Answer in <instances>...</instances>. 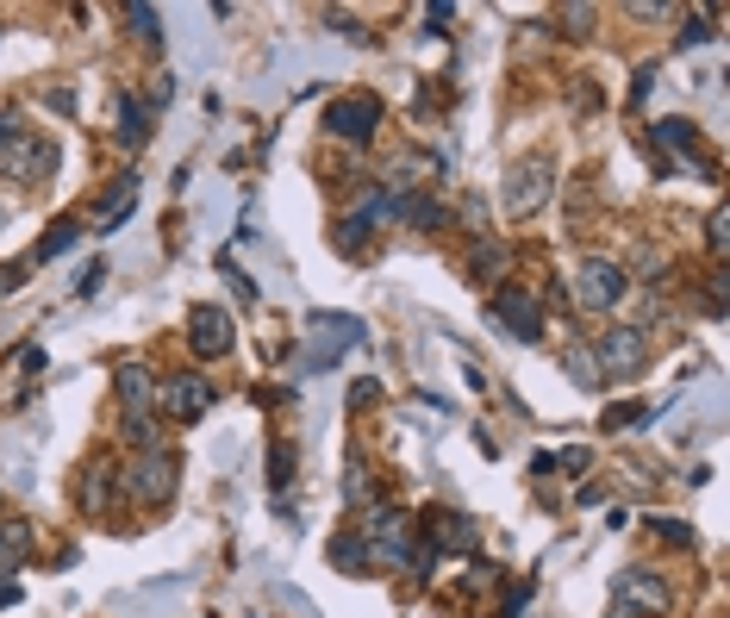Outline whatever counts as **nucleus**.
Masks as SVG:
<instances>
[{
  "label": "nucleus",
  "mask_w": 730,
  "mask_h": 618,
  "mask_svg": "<svg viewBox=\"0 0 730 618\" xmlns=\"http://www.w3.org/2000/svg\"><path fill=\"white\" fill-rule=\"evenodd\" d=\"M375 394H381V387H375V382H356V387H350V406H368V400H375Z\"/></svg>",
  "instance_id": "473e14b6"
},
{
  "label": "nucleus",
  "mask_w": 730,
  "mask_h": 618,
  "mask_svg": "<svg viewBox=\"0 0 730 618\" xmlns=\"http://www.w3.org/2000/svg\"><path fill=\"white\" fill-rule=\"evenodd\" d=\"M132 200H137V175H125V181L107 194V207H100L95 232H119V225H125V213H132Z\"/></svg>",
  "instance_id": "aec40b11"
},
{
  "label": "nucleus",
  "mask_w": 730,
  "mask_h": 618,
  "mask_svg": "<svg viewBox=\"0 0 730 618\" xmlns=\"http://www.w3.org/2000/svg\"><path fill=\"white\" fill-rule=\"evenodd\" d=\"M113 487H119V463L107 450H95V456L81 463V487H76L81 512H88V519H107V512H113Z\"/></svg>",
  "instance_id": "0eeeda50"
},
{
  "label": "nucleus",
  "mask_w": 730,
  "mask_h": 618,
  "mask_svg": "<svg viewBox=\"0 0 730 618\" xmlns=\"http://www.w3.org/2000/svg\"><path fill=\"white\" fill-rule=\"evenodd\" d=\"M212 406V387L200 375H181V382H163V412L169 419H200Z\"/></svg>",
  "instance_id": "ddd939ff"
},
{
  "label": "nucleus",
  "mask_w": 730,
  "mask_h": 618,
  "mask_svg": "<svg viewBox=\"0 0 730 618\" xmlns=\"http://www.w3.org/2000/svg\"><path fill=\"white\" fill-rule=\"evenodd\" d=\"M655 531H662V538H668V543H693V531H687V525H681V519H655Z\"/></svg>",
  "instance_id": "7c9ffc66"
},
{
  "label": "nucleus",
  "mask_w": 730,
  "mask_h": 618,
  "mask_svg": "<svg viewBox=\"0 0 730 618\" xmlns=\"http://www.w3.org/2000/svg\"><path fill=\"white\" fill-rule=\"evenodd\" d=\"M275 599H281V613H294V618H319V606H312L307 594H294V587H275Z\"/></svg>",
  "instance_id": "a878e982"
},
{
  "label": "nucleus",
  "mask_w": 730,
  "mask_h": 618,
  "mask_svg": "<svg viewBox=\"0 0 730 618\" xmlns=\"http://www.w3.org/2000/svg\"><path fill=\"white\" fill-rule=\"evenodd\" d=\"M506 263H512V251H506L500 238H475V251H468V275H475V282H494V288H500Z\"/></svg>",
  "instance_id": "dca6fc26"
},
{
  "label": "nucleus",
  "mask_w": 730,
  "mask_h": 618,
  "mask_svg": "<svg viewBox=\"0 0 730 618\" xmlns=\"http://www.w3.org/2000/svg\"><path fill=\"white\" fill-rule=\"evenodd\" d=\"M312 331H319V350H312V368H325L331 356H338V350H350L356 338H363V331H356V319H331V312H319V319H312Z\"/></svg>",
  "instance_id": "2eb2a0df"
},
{
  "label": "nucleus",
  "mask_w": 730,
  "mask_h": 618,
  "mask_svg": "<svg viewBox=\"0 0 730 618\" xmlns=\"http://www.w3.org/2000/svg\"><path fill=\"white\" fill-rule=\"evenodd\" d=\"M25 556H32V525L25 519H0V581L13 575Z\"/></svg>",
  "instance_id": "f3484780"
},
{
  "label": "nucleus",
  "mask_w": 730,
  "mask_h": 618,
  "mask_svg": "<svg viewBox=\"0 0 730 618\" xmlns=\"http://www.w3.org/2000/svg\"><path fill=\"white\" fill-rule=\"evenodd\" d=\"M568 382H580V387H606V375H599V363H594V350L587 344H568Z\"/></svg>",
  "instance_id": "412c9836"
},
{
  "label": "nucleus",
  "mask_w": 730,
  "mask_h": 618,
  "mask_svg": "<svg viewBox=\"0 0 730 618\" xmlns=\"http://www.w3.org/2000/svg\"><path fill=\"white\" fill-rule=\"evenodd\" d=\"M113 394H119V406L125 412H151V400H156V382H151V368L144 363H119V375H113Z\"/></svg>",
  "instance_id": "4468645a"
},
{
  "label": "nucleus",
  "mask_w": 730,
  "mask_h": 618,
  "mask_svg": "<svg viewBox=\"0 0 730 618\" xmlns=\"http://www.w3.org/2000/svg\"><path fill=\"white\" fill-rule=\"evenodd\" d=\"M562 20H568V32H587V25H594V7H562Z\"/></svg>",
  "instance_id": "2f4dec72"
},
{
  "label": "nucleus",
  "mask_w": 730,
  "mask_h": 618,
  "mask_svg": "<svg viewBox=\"0 0 730 618\" xmlns=\"http://www.w3.org/2000/svg\"><path fill=\"white\" fill-rule=\"evenodd\" d=\"M188 344H193V356H225L231 344H237V331H231V312L225 307H193L188 312Z\"/></svg>",
  "instance_id": "6e6552de"
},
{
  "label": "nucleus",
  "mask_w": 730,
  "mask_h": 618,
  "mask_svg": "<svg viewBox=\"0 0 730 618\" xmlns=\"http://www.w3.org/2000/svg\"><path fill=\"white\" fill-rule=\"evenodd\" d=\"M650 88H655V63H643V69H637V76H631V100H643V95H650Z\"/></svg>",
  "instance_id": "c756f323"
},
{
  "label": "nucleus",
  "mask_w": 730,
  "mask_h": 618,
  "mask_svg": "<svg viewBox=\"0 0 730 618\" xmlns=\"http://www.w3.org/2000/svg\"><path fill=\"white\" fill-rule=\"evenodd\" d=\"M487 312L500 319L519 344H538V331H543V307L531 300L524 288H494V300H487Z\"/></svg>",
  "instance_id": "423d86ee"
},
{
  "label": "nucleus",
  "mask_w": 730,
  "mask_h": 618,
  "mask_svg": "<svg viewBox=\"0 0 730 618\" xmlns=\"http://www.w3.org/2000/svg\"><path fill=\"white\" fill-rule=\"evenodd\" d=\"M132 25L144 32V44H156L163 32H156V7H132Z\"/></svg>",
  "instance_id": "cd10ccee"
},
{
  "label": "nucleus",
  "mask_w": 730,
  "mask_h": 618,
  "mask_svg": "<svg viewBox=\"0 0 730 618\" xmlns=\"http://www.w3.org/2000/svg\"><path fill=\"white\" fill-rule=\"evenodd\" d=\"M424 543H431V550H462V556H475L480 531H475L468 512H424Z\"/></svg>",
  "instance_id": "1a4fd4ad"
},
{
  "label": "nucleus",
  "mask_w": 730,
  "mask_h": 618,
  "mask_svg": "<svg viewBox=\"0 0 730 618\" xmlns=\"http://www.w3.org/2000/svg\"><path fill=\"white\" fill-rule=\"evenodd\" d=\"M618 599H624V606H637L643 618H662V613L674 606L668 581H662V575H650V569H631V575L618 581Z\"/></svg>",
  "instance_id": "9b49d317"
},
{
  "label": "nucleus",
  "mask_w": 730,
  "mask_h": 618,
  "mask_svg": "<svg viewBox=\"0 0 730 618\" xmlns=\"http://www.w3.org/2000/svg\"><path fill=\"white\" fill-rule=\"evenodd\" d=\"M556 194V169L543 163V156H531V163H519V169L506 175V213L512 219H531Z\"/></svg>",
  "instance_id": "f03ea898"
},
{
  "label": "nucleus",
  "mask_w": 730,
  "mask_h": 618,
  "mask_svg": "<svg viewBox=\"0 0 730 618\" xmlns=\"http://www.w3.org/2000/svg\"><path fill=\"white\" fill-rule=\"evenodd\" d=\"M151 100H132V95H119V107H113V132H119V144H125V151H144V144H151Z\"/></svg>",
  "instance_id": "f8f14e48"
},
{
  "label": "nucleus",
  "mask_w": 730,
  "mask_h": 618,
  "mask_svg": "<svg viewBox=\"0 0 730 618\" xmlns=\"http://www.w3.org/2000/svg\"><path fill=\"white\" fill-rule=\"evenodd\" d=\"M13 137H25V125H20V107H0V151H7Z\"/></svg>",
  "instance_id": "bb28decb"
},
{
  "label": "nucleus",
  "mask_w": 730,
  "mask_h": 618,
  "mask_svg": "<svg viewBox=\"0 0 730 618\" xmlns=\"http://www.w3.org/2000/svg\"><path fill=\"white\" fill-rule=\"evenodd\" d=\"M650 144L693 156V151H699V125H687V119H655V125H650Z\"/></svg>",
  "instance_id": "a211bd4d"
},
{
  "label": "nucleus",
  "mask_w": 730,
  "mask_h": 618,
  "mask_svg": "<svg viewBox=\"0 0 730 618\" xmlns=\"http://www.w3.org/2000/svg\"><path fill=\"white\" fill-rule=\"evenodd\" d=\"M631 275H637V282H662V251H637L631 256ZM631 275H624V282H631Z\"/></svg>",
  "instance_id": "393cba45"
},
{
  "label": "nucleus",
  "mask_w": 730,
  "mask_h": 618,
  "mask_svg": "<svg viewBox=\"0 0 730 618\" xmlns=\"http://www.w3.org/2000/svg\"><path fill=\"white\" fill-rule=\"evenodd\" d=\"M650 419V406L643 400H624V406H606V431H637Z\"/></svg>",
  "instance_id": "5701e85b"
},
{
  "label": "nucleus",
  "mask_w": 730,
  "mask_h": 618,
  "mask_svg": "<svg viewBox=\"0 0 730 618\" xmlns=\"http://www.w3.org/2000/svg\"><path fill=\"white\" fill-rule=\"evenodd\" d=\"M725 225H730L725 213H711V219H706V244H711V256H725Z\"/></svg>",
  "instance_id": "c85d7f7f"
},
{
  "label": "nucleus",
  "mask_w": 730,
  "mask_h": 618,
  "mask_svg": "<svg viewBox=\"0 0 730 618\" xmlns=\"http://www.w3.org/2000/svg\"><path fill=\"white\" fill-rule=\"evenodd\" d=\"M76 238H81V225H76V219H63L57 232H51V238H44V244H38V251H32V263H25V269H38V263H51V256H63V251H69V244H76Z\"/></svg>",
  "instance_id": "4be33fe9"
},
{
  "label": "nucleus",
  "mask_w": 730,
  "mask_h": 618,
  "mask_svg": "<svg viewBox=\"0 0 730 618\" xmlns=\"http://www.w3.org/2000/svg\"><path fill=\"white\" fill-rule=\"evenodd\" d=\"M624 288H631V282H624V269H618L612 256H587V263L575 269V300H580V307H594V312L618 307Z\"/></svg>",
  "instance_id": "20e7f679"
},
{
  "label": "nucleus",
  "mask_w": 730,
  "mask_h": 618,
  "mask_svg": "<svg viewBox=\"0 0 730 618\" xmlns=\"http://www.w3.org/2000/svg\"><path fill=\"white\" fill-rule=\"evenodd\" d=\"M375 125H381V100L375 95H338L325 107V132L344 137V144H368Z\"/></svg>",
  "instance_id": "7ed1b4c3"
},
{
  "label": "nucleus",
  "mask_w": 730,
  "mask_h": 618,
  "mask_svg": "<svg viewBox=\"0 0 730 618\" xmlns=\"http://www.w3.org/2000/svg\"><path fill=\"white\" fill-rule=\"evenodd\" d=\"M643 331L637 325H606V338L594 344V363H599V375L606 382H624V375H637L643 368Z\"/></svg>",
  "instance_id": "39448f33"
},
{
  "label": "nucleus",
  "mask_w": 730,
  "mask_h": 618,
  "mask_svg": "<svg viewBox=\"0 0 730 618\" xmlns=\"http://www.w3.org/2000/svg\"><path fill=\"white\" fill-rule=\"evenodd\" d=\"M344 500H350V506H363V500H368V468H363V456H350V475H344Z\"/></svg>",
  "instance_id": "b1692460"
},
{
  "label": "nucleus",
  "mask_w": 730,
  "mask_h": 618,
  "mask_svg": "<svg viewBox=\"0 0 730 618\" xmlns=\"http://www.w3.org/2000/svg\"><path fill=\"white\" fill-rule=\"evenodd\" d=\"M57 163V151L51 144H38V137L25 132V137H13L7 151H0V175H13V181H44V169Z\"/></svg>",
  "instance_id": "9d476101"
},
{
  "label": "nucleus",
  "mask_w": 730,
  "mask_h": 618,
  "mask_svg": "<svg viewBox=\"0 0 730 618\" xmlns=\"http://www.w3.org/2000/svg\"><path fill=\"white\" fill-rule=\"evenodd\" d=\"M368 543L363 531H344V538H331V569H344V575H368Z\"/></svg>",
  "instance_id": "6ab92c4d"
},
{
  "label": "nucleus",
  "mask_w": 730,
  "mask_h": 618,
  "mask_svg": "<svg viewBox=\"0 0 730 618\" xmlns=\"http://www.w3.org/2000/svg\"><path fill=\"white\" fill-rule=\"evenodd\" d=\"M606 618H643V613H637V606H624V599H612V613H606Z\"/></svg>",
  "instance_id": "72a5a7b5"
},
{
  "label": "nucleus",
  "mask_w": 730,
  "mask_h": 618,
  "mask_svg": "<svg viewBox=\"0 0 730 618\" xmlns=\"http://www.w3.org/2000/svg\"><path fill=\"white\" fill-rule=\"evenodd\" d=\"M175 475H181L175 456L156 444V450H137L132 463L119 468V487H125L132 500H144V506H169L175 500Z\"/></svg>",
  "instance_id": "f257e3e1"
}]
</instances>
